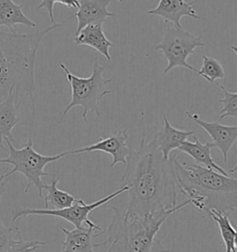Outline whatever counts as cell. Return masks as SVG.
<instances>
[{
  "label": "cell",
  "mask_w": 237,
  "mask_h": 252,
  "mask_svg": "<svg viewBox=\"0 0 237 252\" xmlns=\"http://www.w3.org/2000/svg\"><path fill=\"white\" fill-rule=\"evenodd\" d=\"M120 182L128 187L129 199L123 212L129 217H145L177 206L178 186L172 156L165 159L155 141L143 135L139 148L127 158Z\"/></svg>",
  "instance_id": "obj_1"
},
{
  "label": "cell",
  "mask_w": 237,
  "mask_h": 252,
  "mask_svg": "<svg viewBox=\"0 0 237 252\" xmlns=\"http://www.w3.org/2000/svg\"><path fill=\"white\" fill-rule=\"evenodd\" d=\"M71 19L73 17L35 33L0 31V100L6 98L10 90L15 89L19 94L22 93L28 97L35 115V66L38 48L48 32L60 28Z\"/></svg>",
  "instance_id": "obj_2"
},
{
  "label": "cell",
  "mask_w": 237,
  "mask_h": 252,
  "mask_svg": "<svg viewBox=\"0 0 237 252\" xmlns=\"http://www.w3.org/2000/svg\"><path fill=\"white\" fill-rule=\"evenodd\" d=\"M171 156L178 189L190 204L206 215L211 209L221 214L237 210V178Z\"/></svg>",
  "instance_id": "obj_3"
},
{
  "label": "cell",
  "mask_w": 237,
  "mask_h": 252,
  "mask_svg": "<svg viewBox=\"0 0 237 252\" xmlns=\"http://www.w3.org/2000/svg\"><path fill=\"white\" fill-rule=\"evenodd\" d=\"M189 204L186 200L173 209L145 217H129L118 208L110 206L114 215L106 230L108 239L101 243L102 247L109 246L106 252H170L157 235L170 215Z\"/></svg>",
  "instance_id": "obj_4"
},
{
  "label": "cell",
  "mask_w": 237,
  "mask_h": 252,
  "mask_svg": "<svg viewBox=\"0 0 237 252\" xmlns=\"http://www.w3.org/2000/svg\"><path fill=\"white\" fill-rule=\"evenodd\" d=\"M59 65L65 72L67 81L72 88V100L62 113L59 123L62 122L67 114L75 106H81L82 108L81 117L86 124H88L87 115L89 112L95 113L97 118H100L99 102L106 95L113 93V91L107 89V85L111 83L112 80L104 78L105 67L100 66L96 59L91 76L88 78H81L73 74L65 64L59 62Z\"/></svg>",
  "instance_id": "obj_5"
},
{
  "label": "cell",
  "mask_w": 237,
  "mask_h": 252,
  "mask_svg": "<svg viewBox=\"0 0 237 252\" xmlns=\"http://www.w3.org/2000/svg\"><path fill=\"white\" fill-rule=\"evenodd\" d=\"M8 156L0 159V163H7L13 166L12 170L5 173L6 178L15 173H21L26 178L25 193L29 191L31 187H36L38 196L43 198V190L45 184L42 181L43 177H54L50 173L44 172V167L48 163L60 160L64 156H69V152H64L57 156H43L34 149V143L29 138L27 143L21 149H17L10 141H7Z\"/></svg>",
  "instance_id": "obj_6"
},
{
  "label": "cell",
  "mask_w": 237,
  "mask_h": 252,
  "mask_svg": "<svg viewBox=\"0 0 237 252\" xmlns=\"http://www.w3.org/2000/svg\"><path fill=\"white\" fill-rule=\"evenodd\" d=\"M205 46L199 37L191 32L184 30L183 27H171L167 24V28L162 40L156 46V50L162 53L164 59L167 60V67L164 68L163 74H167L174 67H185L197 74L199 70L188 64V58L195 53L198 47Z\"/></svg>",
  "instance_id": "obj_7"
},
{
  "label": "cell",
  "mask_w": 237,
  "mask_h": 252,
  "mask_svg": "<svg viewBox=\"0 0 237 252\" xmlns=\"http://www.w3.org/2000/svg\"><path fill=\"white\" fill-rule=\"evenodd\" d=\"M128 191V187L121 186L118 190L111 193L110 195L102 198L101 200H96L90 204L85 203L82 200L77 199L74 204L70 207L61 209V210H47V209H30V208H16L12 210V221L15 222L21 217H27L29 215H49L64 219L72 224H74L75 228L83 227V223L85 222L87 226L94 227L99 231L102 228L89 219V215L96 208L100 207L107 202L117 198L119 195Z\"/></svg>",
  "instance_id": "obj_8"
},
{
  "label": "cell",
  "mask_w": 237,
  "mask_h": 252,
  "mask_svg": "<svg viewBox=\"0 0 237 252\" xmlns=\"http://www.w3.org/2000/svg\"><path fill=\"white\" fill-rule=\"evenodd\" d=\"M129 135L126 129L118 130L115 133L111 134L107 138H100L99 141L83 148L78 149L69 152V155L82 154V153H92V152H103L111 155L112 157L111 168L117 165L118 163H122L126 165L127 158L132 153V149L129 147L127 141Z\"/></svg>",
  "instance_id": "obj_9"
},
{
  "label": "cell",
  "mask_w": 237,
  "mask_h": 252,
  "mask_svg": "<svg viewBox=\"0 0 237 252\" xmlns=\"http://www.w3.org/2000/svg\"><path fill=\"white\" fill-rule=\"evenodd\" d=\"M185 115L208 134L215 148L221 151L223 162L227 163L230 150L237 140V126H225L219 122H207L200 119L198 114L191 115L188 112H185Z\"/></svg>",
  "instance_id": "obj_10"
},
{
  "label": "cell",
  "mask_w": 237,
  "mask_h": 252,
  "mask_svg": "<svg viewBox=\"0 0 237 252\" xmlns=\"http://www.w3.org/2000/svg\"><path fill=\"white\" fill-rule=\"evenodd\" d=\"M65 235V239L61 241L62 251L61 252H96L95 249L101 248V243H96L97 237L103 236L106 231L87 226L81 228L68 230L61 228Z\"/></svg>",
  "instance_id": "obj_11"
},
{
  "label": "cell",
  "mask_w": 237,
  "mask_h": 252,
  "mask_svg": "<svg viewBox=\"0 0 237 252\" xmlns=\"http://www.w3.org/2000/svg\"><path fill=\"white\" fill-rule=\"evenodd\" d=\"M197 3V0L191 2H186L185 0H159L158 6L154 9L148 10L147 13L162 18L166 24L171 23L173 26L182 27L181 20L185 16L191 17L196 20L201 19L193 8Z\"/></svg>",
  "instance_id": "obj_12"
},
{
  "label": "cell",
  "mask_w": 237,
  "mask_h": 252,
  "mask_svg": "<svg viewBox=\"0 0 237 252\" xmlns=\"http://www.w3.org/2000/svg\"><path fill=\"white\" fill-rule=\"evenodd\" d=\"M111 0H79L80 6L74 17L78 22L75 33L88 25H102L108 18L114 17L115 13L109 11Z\"/></svg>",
  "instance_id": "obj_13"
},
{
  "label": "cell",
  "mask_w": 237,
  "mask_h": 252,
  "mask_svg": "<svg viewBox=\"0 0 237 252\" xmlns=\"http://www.w3.org/2000/svg\"><path fill=\"white\" fill-rule=\"evenodd\" d=\"M19 96L15 89H11L6 98L0 100V147L3 150H6L4 141L15 142L12 129L19 123Z\"/></svg>",
  "instance_id": "obj_14"
},
{
  "label": "cell",
  "mask_w": 237,
  "mask_h": 252,
  "mask_svg": "<svg viewBox=\"0 0 237 252\" xmlns=\"http://www.w3.org/2000/svg\"><path fill=\"white\" fill-rule=\"evenodd\" d=\"M195 131H185L178 129L170 125L166 115L163 116V126L160 130L155 134L153 141H155L158 148L161 152L165 159H170V155L192 137Z\"/></svg>",
  "instance_id": "obj_15"
},
{
  "label": "cell",
  "mask_w": 237,
  "mask_h": 252,
  "mask_svg": "<svg viewBox=\"0 0 237 252\" xmlns=\"http://www.w3.org/2000/svg\"><path fill=\"white\" fill-rule=\"evenodd\" d=\"M192 138L194 139V142L185 141L179 147L178 151L185 153L190 157H192L194 161L198 165L207 167L209 169H213L225 176H231V174L227 173L220 165L215 163L211 156V150L215 148V145L212 142L207 141L206 143H202L199 139L194 135Z\"/></svg>",
  "instance_id": "obj_16"
},
{
  "label": "cell",
  "mask_w": 237,
  "mask_h": 252,
  "mask_svg": "<svg viewBox=\"0 0 237 252\" xmlns=\"http://www.w3.org/2000/svg\"><path fill=\"white\" fill-rule=\"evenodd\" d=\"M76 45H87L100 53L108 61H111L110 48L115 45L106 37L102 25H88L75 33L74 39Z\"/></svg>",
  "instance_id": "obj_17"
},
{
  "label": "cell",
  "mask_w": 237,
  "mask_h": 252,
  "mask_svg": "<svg viewBox=\"0 0 237 252\" xmlns=\"http://www.w3.org/2000/svg\"><path fill=\"white\" fill-rule=\"evenodd\" d=\"M24 4H16L13 0H0V27H7L14 32L13 27L22 24L28 28H35L37 24L22 12Z\"/></svg>",
  "instance_id": "obj_18"
},
{
  "label": "cell",
  "mask_w": 237,
  "mask_h": 252,
  "mask_svg": "<svg viewBox=\"0 0 237 252\" xmlns=\"http://www.w3.org/2000/svg\"><path fill=\"white\" fill-rule=\"evenodd\" d=\"M59 178H54L51 184H45L44 190L47 191L44 198V207L47 210H61L70 207L77 200L74 195L61 190L58 188Z\"/></svg>",
  "instance_id": "obj_19"
},
{
  "label": "cell",
  "mask_w": 237,
  "mask_h": 252,
  "mask_svg": "<svg viewBox=\"0 0 237 252\" xmlns=\"http://www.w3.org/2000/svg\"><path fill=\"white\" fill-rule=\"evenodd\" d=\"M207 215L210 219L214 220L220 229L221 237L225 246V252H235L236 250L234 246V238L236 234V228L233 226L230 221L228 214H221L214 209H211L209 210Z\"/></svg>",
  "instance_id": "obj_20"
},
{
  "label": "cell",
  "mask_w": 237,
  "mask_h": 252,
  "mask_svg": "<svg viewBox=\"0 0 237 252\" xmlns=\"http://www.w3.org/2000/svg\"><path fill=\"white\" fill-rule=\"evenodd\" d=\"M198 75L209 83L216 84L217 80L224 79L226 74L222 64L218 60L211 57L203 56V65L199 69Z\"/></svg>",
  "instance_id": "obj_21"
},
{
  "label": "cell",
  "mask_w": 237,
  "mask_h": 252,
  "mask_svg": "<svg viewBox=\"0 0 237 252\" xmlns=\"http://www.w3.org/2000/svg\"><path fill=\"white\" fill-rule=\"evenodd\" d=\"M216 85L220 86L224 94V97L219 100L223 104L220 120L226 118L237 119V93H230L222 85H219L218 83H216Z\"/></svg>",
  "instance_id": "obj_22"
},
{
  "label": "cell",
  "mask_w": 237,
  "mask_h": 252,
  "mask_svg": "<svg viewBox=\"0 0 237 252\" xmlns=\"http://www.w3.org/2000/svg\"><path fill=\"white\" fill-rule=\"evenodd\" d=\"M17 239L15 240L11 249L8 252H36L39 247L45 245L44 242L39 240H30L26 241L22 237L21 230L17 227Z\"/></svg>",
  "instance_id": "obj_23"
},
{
  "label": "cell",
  "mask_w": 237,
  "mask_h": 252,
  "mask_svg": "<svg viewBox=\"0 0 237 252\" xmlns=\"http://www.w3.org/2000/svg\"><path fill=\"white\" fill-rule=\"evenodd\" d=\"M16 227L6 226L0 220V252H8L15 240Z\"/></svg>",
  "instance_id": "obj_24"
},
{
  "label": "cell",
  "mask_w": 237,
  "mask_h": 252,
  "mask_svg": "<svg viewBox=\"0 0 237 252\" xmlns=\"http://www.w3.org/2000/svg\"><path fill=\"white\" fill-rule=\"evenodd\" d=\"M56 3H58V0H42L37 7V8H45V10L47 11V14L49 16L50 22L53 24H56L55 19H54V13H53V8Z\"/></svg>",
  "instance_id": "obj_25"
},
{
  "label": "cell",
  "mask_w": 237,
  "mask_h": 252,
  "mask_svg": "<svg viewBox=\"0 0 237 252\" xmlns=\"http://www.w3.org/2000/svg\"><path fill=\"white\" fill-rule=\"evenodd\" d=\"M58 3L65 6L67 8H75V9H78L80 6L79 0H58Z\"/></svg>",
  "instance_id": "obj_26"
},
{
  "label": "cell",
  "mask_w": 237,
  "mask_h": 252,
  "mask_svg": "<svg viewBox=\"0 0 237 252\" xmlns=\"http://www.w3.org/2000/svg\"><path fill=\"white\" fill-rule=\"evenodd\" d=\"M6 175L5 173L1 175L0 177V206H1V198H2V195L5 191V186L7 184V179H6Z\"/></svg>",
  "instance_id": "obj_27"
},
{
  "label": "cell",
  "mask_w": 237,
  "mask_h": 252,
  "mask_svg": "<svg viewBox=\"0 0 237 252\" xmlns=\"http://www.w3.org/2000/svg\"><path fill=\"white\" fill-rule=\"evenodd\" d=\"M234 246H235V250L237 252V230H236L235 238H234Z\"/></svg>",
  "instance_id": "obj_28"
},
{
  "label": "cell",
  "mask_w": 237,
  "mask_h": 252,
  "mask_svg": "<svg viewBox=\"0 0 237 252\" xmlns=\"http://www.w3.org/2000/svg\"><path fill=\"white\" fill-rule=\"evenodd\" d=\"M237 171V163L236 165H235V167L234 168H232L231 170L229 171L230 174H234V173H236Z\"/></svg>",
  "instance_id": "obj_29"
},
{
  "label": "cell",
  "mask_w": 237,
  "mask_h": 252,
  "mask_svg": "<svg viewBox=\"0 0 237 252\" xmlns=\"http://www.w3.org/2000/svg\"><path fill=\"white\" fill-rule=\"evenodd\" d=\"M231 49L234 51V52L236 53V55H237V46H235V45H232L231 46Z\"/></svg>",
  "instance_id": "obj_30"
},
{
  "label": "cell",
  "mask_w": 237,
  "mask_h": 252,
  "mask_svg": "<svg viewBox=\"0 0 237 252\" xmlns=\"http://www.w3.org/2000/svg\"><path fill=\"white\" fill-rule=\"evenodd\" d=\"M117 1H118V2H122V0H117Z\"/></svg>",
  "instance_id": "obj_31"
},
{
  "label": "cell",
  "mask_w": 237,
  "mask_h": 252,
  "mask_svg": "<svg viewBox=\"0 0 237 252\" xmlns=\"http://www.w3.org/2000/svg\"><path fill=\"white\" fill-rule=\"evenodd\" d=\"M237 252V251H235V252Z\"/></svg>",
  "instance_id": "obj_32"
}]
</instances>
